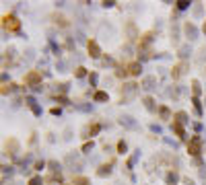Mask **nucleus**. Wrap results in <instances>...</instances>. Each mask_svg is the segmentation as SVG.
Masks as SVG:
<instances>
[{"label": "nucleus", "instance_id": "obj_13", "mask_svg": "<svg viewBox=\"0 0 206 185\" xmlns=\"http://www.w3.org/2000/svg\"><path fill=\"white\" fill-rule=\"evenodd\" d=\"M175 121L177 123H185L188 121V113H185V111H177V113H175Z\"/></svg>", "mask_w": 206, "mask_h": 185}, {"label": "nucleus", "instance_id": "obj_4", "mask_svg": "<svg viewBox=\"0 0 206 185\" xmlns=\"http://www.w3.org/2000/svg\"><path fill=\"white\" fill-rule=\"evenodd\" d=\"M87 52H89L91 58H99L101 56V48H99V43L93 39H89V43H87Z\"/></svg>", "mask_w": 206, "mask_h": 185}, {"label": "nucleus", "instance_id": "obj_34", "mask_svg": "<svg viewBox=\"0 0 206 185\" xmlns=\"http://www.w3.org/2000/svg\"><path fill=\"white\" fill-rule=\"evenodd\" d=\"M202 31H204V33H206V21H204V25H202Z\"/></svg>", "mask_w": 206, "mask_h": 185}, {"label": "nucleus", "instance_id": "obj_17", "mask_svg": "<svg viewBox=\"0 0 206 185\" xmlns=\"http://www.w3.org/2000/svg\"><path fill=\"white\" fill-rule=\"evenodd\" d=\"M72 185H89V179L87 177H74Z\"/></svg>", "mask_w": 206, "mask_h": 185}, {"label": "nucleus", "instance_id": "obj_22", "mask_svg": "<svg viewBox=\"0 0 206 185\" xmlns=\"http://www.w3.org/2000/svg\"><path fill=\"white\" fill-rule=\"evenodd\" d=\"M109 173H111L109 167H101V171H97V175H99V177H105V175H109Z\"/></svg>", "mask_w": 206, "mask_h": 185}, {"label": "nucleus", "instance_id": "obj_10", "mask_svg": "<svg viewBox=\"0 0 206 185\" xmlns=\"http://www.w3.org/2000/svg\"><path fill=\"white\" fill-rule=\"evenodd\" d=\"M159 115H161V119H171L169 107H167V105H161V107H159Z\"/></svg>", "mask_w": 206, "mask_h": 185}, {"label": "nucleus", "instance_id": "obj_18", "mask_svg": "<svg viewBox=\"0 0 206 185\" xmlns=\"http://www.w3.org/2000/svg\"><path fill=\"white\" fill-rule=\"evenodd\" d=\"M192 91H194V97L200 95V82L198 80H192Z\"/></svg>", "mask_w": 206, "mask_h": 185}, {"label": "nucleus", "instance_id": "obj_23", "mask_svg": "<svg viewBox=\"0 0 206 185\" xmlns=\"http://www.w3.org/2000/svg\"><path fill=\"white\" fill-rule=\"evenodd\" d=\"M144 89H151V84H155V78H153V76H149V78H144Z\"/></svg>", "mask_w": 206, "mask_h": 185}, {"label": "nucleus", "instance_id": "obj_19", "mask_svg": "<svg viewBox=\"0 0 206 185\" xmlns=\"http://www.w3.org/2000/svg\"><path fill=\"white\" fill-rule=\"evenodd\" d=\"M99 130H101V125H99V123H93V125L89 128V134L91 136H95V134H99Z\"/></svg>", "mask_w": 206, "mask_h": 185}, {"label": "nucleus", "instance_id": "obj_1", "mask_svg": "<svg viewBox=\"0 0 206 185\" xmlns=\"http://www.w3.org/2000/svg\"><path fill=\"white\" fill-rule=\"evenodd\" d=\"M2 27L6 29V31H10V33H17L21 29V21L14 14H4L2 17Z\"/></svg>", "mask_w": 206, "mask_h": 185}, {"label": "nucleus", "instance_id": "obj_25", "mask_svg": "<svg viewBox=\"0 0 206 185\" xmlns=\"http://www.w3.org/2000/svg\"><path fill=\"white\" fill-rule=\"evenodd\" d=\"M13 87L14 84H2V95H8V93L13 91Z\"/></svg>", "mask_w": 206, "mask_h": 185}, {"label": "nucleus", "instance_id": "obj_32", "mask_svg": "<svg viewBox=\"0 0 206 185\" xmlns=\"http://www.w3.org/2000/svg\"><path fill=\"white\" fill-rule=\"evenodd\" d=\"M89 80H91V84H95V82H97V74H95V72H91V74H89Z\"/></svg>", "mask_w": 206, "mask_h": 185}, {"label": "nucleus", "instance_id": "obj_35", "mask_svg": "<svg viewBox=\"0 0 206 185\" xmlns=\"http://www.w3.org/2000/svg\"><path fill=\"white\" fill-rule=\"evenodd\" d=\"M64 185H68V183H64Z\"/></svg>", "mask_w": 206, "mask_h": 185}, {"label": "nucleus", "instance_id": "obj_5", "mask_svg": "<svg viewBox=\"0 0 206 185\" xmlns=\"http://www.w3.org/2000/svg\"><path fill=\"white\" fill-rule=\"evenodd\" d=\"M126 68H128V74H130V76H140V72H142V66H140V62H130Z\"/></svg>", "mask_w": 206, "mask_h": 185}, {"label": "nucleus", "instance_id": "obj_24", "mask_svg": "<svg viewBox=\"0 0 206 185\" xmlns=\"http://www.w3.org/2000/svg\"><path fill=\"white\" fill-rule=\"evenodd\" d=\"M153 103H155V101H153L151 97H146V99H144V105H146V109H155V105H153Z\"/></svg>", "mask_w": 206, "mask_h": 185}, {"label": "nucleus", "instance_id": "obj_16", "mask_svg": "<svg viewBox=\"0 0 206 185\" xmlns=\"http://www.w3.org/2000/svg\"><path fill=\"white\" fill-rule=\"evenodd\" d=\"M74 76H76V78H85V76H87V68H82V66H78V68L74 70Z\"/></svg>", "mask_w": 206, "mask_h": 185}, {"label": "nucleus", "instance_id": "obj_3", "mask_svg": "<svg viewBox=\"0 0 206 185\" xmlns=\"http://www.w3.org/2000/svg\"><path fill=\"white\" fill-rule=\"evenodd\" d=\"M188 152L192 156H200V152H202V140H200V136H192V140L188 144Z\"/></svg>", "mask_w": 206, "mask_h": 185}, {"label": "nucleus", "instance_id": "obj_11", "mask_svg": "<svg viewBox=\"0 0 206 185\" xmlns=\"http://www.w3.org/2000/svg\"><path fill=\"white\" fill-rule=\"evenodd\" d=\"M149 43H151V33H144L142 37L138 39V45H140V49H144L146 45H149Z\"/></svg>", "mask_w": 206, "mask_h": 185}, {"label": "nucleus", "instance_id": "obj_15", "mask_svg": "<svg viewBox=\"0 0 206 185\" xmlns=\"http://www.w3.org/2000/svg\"><path fill=\"white\" fill-rule=\"evenodd\" d=\"M126 29H128V35H130V39L138 37V35H136V27H134V23H128V25H126Z\"/></svg>", "mask_w": 206, "mask_h": 185}, {"label": "nucleus", "instance_id": "obj_21", "mask_svg": "<svg viewBox=\"0 0 206 185\" xmlns=\"http://www.w3.org/2000/svg\"><path fill=\"white\" fill-rule=\"evenodd\" d=\"M126 150H128V146H126V142H124V140H120V142H117V152H120V154H124Z\"/></svg>", "mask_w": 206, "mask_h": 185}, {"label": "nucleus", "instance_id": "obj_14", "mask_svg": "<svg viewBox=\"0 0 206 185\" xmlns=\"http://www.w3.org/2000/svg\"><path fill=\"white\" fill-rule=\"evenodd\" d=\"M192 103H194V109H196V113H198V115H202V103H200V99H198V97H194Z\"/></svg>", "mask_w": 206, "mask_h": 185}, {"label": "nucleus", "instance_id": "obj_28", "mask_svg": "<svg viewBox=\"0 0 206 185\" xmlns=\"http://www.w3.org/2000/svg\"><path fill=\"white\" fill-rule=\"evenodd\" d=\"M43 167H46V163H43V160H37V163L33 164V169H35V171H41Z\"/></svg>", "mask_w": 206, "mask_h": 185}, {"label": "nucleus", "instance_id": "obj_6", "mask_svg": "<svg viewBox=\"0 0 206 185\" xmlns=\"http://www.w3.org/2000/svg\"><path fill=\"white\" fill-rule=\"evenodd\" d=\"M17 152H19V142H17L14 138H10V140H8V142H6V154H10V156H14Z\"/></svg>", "mask_w": 206, "mask_h": 185}, {"label": "nucleus", "instance_id": "obj_12", "mask_svg": "<svg viewBox=\"0 0 206 185\" xmlns=\"http://www.w3.org/2000/svg\"><path fill=\"white\" fill-rule=\"evenodd\" d=\"M54 19H56V25H60V27H70V23H68V19H66V17H62V14H56Z\"/></svg>", "mask_w": 206, "mask_h": 185}, {"label": "nucleus", "instance_id": "obj_7", "mask_svg": "<svg viewBox=\"0 0 206 185\" xmlns=\"http://www.w3.org/2000/svg\"><path fill=\"white\" fill-rule=\"evenodd\" d=\"M184 72H185V64H175V66L171 68V78H173V80H177Z\"/></svg>", "mask_w": 206, "mask_h": 185}, {"label": "nucleus", "instance_id": "obj_20", "mask_svg": "<svg viewBox=\"0 0 206 185\" xmlns=\"http://www.w3.org/2000/svg\"><path fill=\"white\" fill-rule=\"evenodd\" d=\"M175 4H177V8H179V10H185V8L190 6V2H188V0H177Z\"/></svg>", "mask_w": 206, "mask_h": 185}, {"label": "nucleus", "instance_id": "obj_26", "mask_svg": "<svg viewBox=\"0 0 206 185\" xmlns=\"http://www.w3.org/2000/svg\"><path fill=\"white\" fill-rule=\"evenodd\" d=\"M43 181H41V177H31L29 179V185H41Z\"/></svg>", "mask_w": 206, "mask_h": 185}, {"label": "nucleus", "instance_id": "obj_30", "mask_svg": "<svg viewBox=\"0 0 206 185\" xmlns=\"http://www.w3.org/2000/svg\"><path fill=\"white\" fill-rule=\"evenodd\" d=\"M103 6H105V8H111V6H116V2H113V0H105V2H103Z\"/></svg>", "mask_w": 206, "mask_h": 185}, {"label": "nucleus", "instance_id": "obj_31", "mask_svg": "<svg viewBox=\"0 0 206 185\" xmlns=\"http://www.w3.org/2000/svg\"><path fill=\"white\" fill-rule=\"evenodd\" d=\"M56 101L62 103V105H68V99H66V97H56Z\"/></svg>", "mask_w": 206, "mask_h": 185}, {"label": "nucleus", "instance_id": "obj_29", "mask_svg": "<svg viewBox=\"0 0 206 185\" xmlns=\"http://www.w3.org/2000/svg\"><path fill=\"white\" fill-rule=\"evenodd\" d=\"M91 148H93V142H85L82 144V152H89Z\"/></svg>", "mask_w": 206, "mask_h": 185}, {"label": "nucleus", "instance_id": "obj_9", "mask_svg": "<svg viewBox=\"0 0 206 185\" xmlns=\"http://www.w3.org/2000/svg\"><path fill=\"white\" fill-rule=\"evenodd\" d=\"M171 128H173V132L177 134V138H185V132H184V125H181V123L173 121V123H171Z\"/></svg>", "mask_w": 206, "mask_h": 185}, {"label": "nucleus", "instance_id": "obj_2", "mask_svg": "<svg viewBox=\"0 0 206 185\" xmlns=\"http://www.w3.org/2000/svg\"><path fill=\"white\" fill-rule=\"evenodd\" d=\"M25 84H27V87H33V89H41V72L31 70V72L25 76Z\"/></svg>", "mask_w": 206, "mask_h": 185}, {"label": "nucleus", "instance_id": "obj_8", "mask_svg": "<svg viewBox=\"0 0 206 185\" xmlns=\"http://www.w3.org/2000/svg\"><path fill=\"white\" fill-rule=\"evenodd\" d=\"M107 99H109V95L105 91H97L95 95H93V101H97V103H105Z\"/></svg>", "mask_w": 206, "mask_h": 185}, {"label": "nucleus", "instance_id": "obj_33", "mask_svg": "<svg viewBox=\"0 0 206 185\" xmlns=\"http://www.w3.org/2000/svg\"><path fill=\"white\" fill-rule=\"evenodd\" d=\"M50 113H52V115H60L62 111H60V107H52V111H50Z\"/></svg>", "mask_w": 206, "mask_h": 185}, {"label": "nucleus", "instance_id": "obj_27", "mask_svg": "<svg viewBox=\"0 0 206 185\" xmlns=\"http://www.w3.org/2000/svg\"><path fill=\"white\" fill-rule=\"evenodd\" d=\"M175 179H177V177H175V173H169V175H167V183L175 185Z\"/></svg>", "mask_w": 206, "mask_h": 185}]
</instances>
